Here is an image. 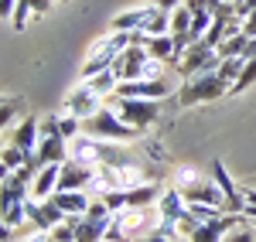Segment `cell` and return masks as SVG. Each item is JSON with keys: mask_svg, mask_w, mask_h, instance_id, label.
Returning a JSON list of instances; mask_svg holds the SVG:
<instances>
[{"mask_svg": "<svg viewBox=\"0 0 256 242\" xmlns=\"http://www.w3.org/2000/svg\"><path fill=\"white\" fill-rule=\"evenodd\" d=\"M160 208L158 205H130V208H120L110 219L106 229V242H140L147 236H154L160 229Z\"/></svg>", "mask_w": 256, "mask_h": 242, "instance_id": "6da1fadb", "label": "cell"}, {"mask_svg": "<svg viewBox=\"0 0 256 242\" xmlns=\"http://www.w3.org/2000/svg\"><path fill=\"white\" fill-rule=\"evenodd\" d=\"M130 44H137V34H134V31H113V34L99 38L96 44H92L86 65H82V79H92V75H99V72L113 68V61H116Z\"/></svg>", "mask_w": 256, "mask_h": 242, "instance_id": "7a4b0ae2", "label": "cell"}, {"mask_svg": "<svg viewBox=\"0 0 256 242\" xmlns=\"http://www.w3.org/2000/svg\"><path fill=\"white\" fill-rule=\"evenodd\" d=\"M164 65L168 61H158L144 44H130L116 61H113V72H116L120 82H137V79H160L164 75Z\"/></svg>", "mask_w": 256, "mask_h": 242, "instance_id": "3957f363", "label": "cell"}, {"mask_svg": "<svg viewBox=\"0 0 256 242\" xmlns=\"http://www.w3.org/2000/svg\"><path fill=\"white\" fill-rule=\"evenodd\" d=\"M82 133H89V137H96V140H113V143H130L137 140L144 130L137 126H130V123H123L116 116V109L113 106H102L96 116H89V120H82Z\"/></svg>", "mask_w": 256, "mask_h": 242, "instance_id": "277c9868", "label": "cell"}, {"mask_svg": "<svg viewBox=\"0 0 256 242\" xmlns=\"http://www.w3.org/2000/svg\"><path fill=\"white\" fill-rule=\"evenodd\" d=\"M229 92V82L222 79L218 72H202L195 79H184L181 82V89H178V106H198V102H212L218 96H226Z\"/></svg>", "mask_w": 256, "mask_h": 242, "instance_id": "5b68a950", "label": "cell"}, {"mask_svg": "<svg viewBox=\"0 0 256 242\" xmlns=\"http://www.w3.org/2000/svg\"><path fill=\"white\" fill-rule=\"evenodd\" d=\"M168 96H174V82H168L164 75L160 79H137V82H120L116 92H113V99H168Z\"/></svg>", "mask_w": 256, "mask_h": 242, "instance_id": "8992f818", "label": "cell"}, {"mask_svg": "<svg viewBox=\"0 0 256 242\" xmlns=\"http://www.w3.org/2000/svg\"><path fill=\"white\" fill-rule=\"evenodd\" d=\"M113 109H116V116L123 123L137 126V130L154 126L158 116H160V102H154V99H116V102H113Z\"/></svg>", "mask_w": 256, "mask_h": 242, "instance_id": "52a82bcc", "label": "cell"}, {"mask_svg": "<svg viewBox=\"0 0 256 242\" xmlns=\"http://www.w3.org/2000/svg\"><path fill=\"white\" fill-rule=\"evenodd\" d=\"M99 109H102V96H99L89 82H79V85L68 92V99H65V113H72V116H79V120L96 116Z\"/></svg>", "mask_w": 256, "mask_h": 242, "instance_id": "ba28073f", "label": "cell"}, {"mask_svg": "<svg viewBox=\"0 0 256 242\" xmlns=\"http://www.w3.org/2000/svg\"><path fill=\"white\" fill-rule=\"evenodd\" d=\"M242 219H246V215L222 212V215H218V219H212V222H202L195 232L188 236V239H192V242H226V236H229V232H232Z\"/></svg>", "mask_w": 256, "mask_h": 242, "instance_id": "9c48e42d", "label": "cell"}, {"mask_svg": "<svg viewBox=\"0 0 256 242\" xmlns=\"http://www.w3.org/2000/svg\"><path fill=\"white\" fill-rule=\"evenodd\" d=\"M208 174H212V178H216V184L222 188L226 212H236V215H242V212H246V191L232 184V178L226 174V164H222V161H212V164H208Z\"/></svg>", "mask_w": 256, "mask_h": 242, "instance_id": "30bf717a", "label": "cell"}, {"mask_svg": "<svg viewBox=\"0 0 256 242\" xmlns=\"http://www.w3.org/2000/svg\"><path fill=\"white\" fill-rule=\"evenodd\" d=\"M99 167L92 164H79V161H65L62 164V178H58V191H86L89 181L96 178Z\"/></svg>", "mask_w": 256, "mask_h": 242, "instance_id": "8fae6325", "label": "cell"}, {"mask_svg": "<svg viewBox=\"0 0 256 242\" xmlns=\"http://www.w3.org/2000/svg\"><path fill=\"white\" fill-rule=\"evenodd\" d=\"M28 219L38 225L41 232H52L58 222H65V212H62L55 198H44V202H34V198H28Z\"/></svg>", "mask_w": 256, "mask_h": 242, "instance_id": "7c38bea8", "label": "cell"}, {"mask_svg": "<svg viewBox=\"0 0 256 242\" xmlns=\"http://www.w3.org/2000/svg\"><path fill=\"white\" fill-rule=\"evenodd\" d=\"M10 143L20 147L24 154H38V143H41V120H38V116H24L20 126L14 130Z\"/></svg>", "mask_w": 256, "mask_h": 242, "instance_id": "4fadbf2b", "label": "cell"}, {"mask_svg": "<svg viewBox=\"0 0 256 242\" xmlns=\"http://www.w3.org/2000/svg\"><path fill=\"white\" fill-rule=\"evenodd\" d=\"M58 178H62V164H44L41 174L34 178V184H31V198H34V202L52 198V195L58 191Z\"/></svg>", "mask_w": 256, "mask_h": 242, "instance_id": "5bb4252c", "label": "cell"}, {"mask_svg": "<svg viewBox=\"0 0 256 242\" xmlns=\"http://www.w3.org/2000/svg\"><path fill=\"white\" fill-rule=\"evenodd\" d=\"M154 3L150 7H137V10H123V14H116V17L110 20V27L113 31H144L147 27V20L154 17Z\"/></svg>", "mask_w": 256, "mask_h": 242, "instance_id": "9a60e30c", "label": "cell"}, {"mask_svg": "<svg viewBox=\"0 0 256 242\" xmlns=\"http://www.w3.org/2000/svg\"><path fill=\"white\" fill-rule=\"evenodd\" d=\"M38 161L41 164H65L68 161V140L65 137H41Z\"/></svg>", "mask_w": 256, "mask_h": 242, "instance_id": "2e32d148", "label": "cell"}, {"mask_svg": "<svg viewBox=\"0 0 256 242\" xmlns=\"http://www.w3.org/2000/svg\"><path fill=\"white\" fill-rule=\"evenodd\" d=\"M52 198H55V205H58L65 215H86L89 205H92V198L86 191H55Z\"/></svg>", "mask_w": 256, "mask_h": 242, "instance_id": "e0dca14e", "label": "cell"}, {"mask_svg": "<svg viewBox=\"0 0 256 242\" xmlns=\"http://www.w3.org/2000/svg\"><path fill=\"white\" fill-rule=\"evenodd\" d=\"M144 48H147V51H150L158 61H168V65H174V58H178L174 34H154V38L144 41Z\"/></svg>", "mask_w": 256, "mask_h": 242, "instance_id": "ac0fdd59", "label": "cell"}, {"mask_svg": "<svg viewBox=\"0 0 256 242\" xmlns=\"http://www.w3.org/2000/svg\"><path fill=\"white\" fill-rule=\"evenodd\" d=\"M48 7H52V0H18V7H14V31H24L28 27V17L34 14H48Z\"/></svg>", "mask_w": 256, "mask_h": 242, "instance_id": "d6986e66", "label": "cell"}, {"mask_svg": "<svg viewBox=\"0 0 256 242\" xmlns=\"http://www.w3.org/2000/svg\"><path fill=\"white\" fill-rule=\"evenodd\" d=\"M106 229H110V219H86L82 215L79 229H76V242H106Z\"/></svg>", "mask_w": 256, "mask_h": 242, "instance_id": "ffe728a7", "label": "cell"}, {"mask_svg": "<svg viewBox=\"0 0 256 242\" xmlns=\"http://www.w3.org/2000/svg\"><path fill=\"white\" fill-rule=\"evenodd\" d=\"M28 157H31V154H24L20 147H14V143H7V147H4V154H0V178H7V174H14V171H20V167L28 164Z\"/></svg>", "mask_w": 256, "mask_h": 242, "instance_id": "44dd1931", "label": "cell"}, {"mask_svg": "<svg viewBox=\"0 0 256 242\" xmlns=\"http://www.w3.org/2000/svg\"><path fill=\"white\" fill-rule=\"evenodd\" d=\"M82 82H89L99 96H113V92H116V85H120V79H116V72H113V68H106V72H99V75H92V79H82Z\"/></svg>", "mask_w": 256, "mask_h": 242, "instance_id": "7402d4cb", "label": "cell"}, {"mask_svg": "<svg viewBox=\"0 0 256 242\" xmlns=\"http://www.w3.org/2000/svg\"><path fill=\"white\" fill-rule=\"evenodd\" d=\"M188 31H192V10H188V3H181L178 10H171V34L188 38Z\"/></svg>", "mask_w": 256, "mask_h": 242, "instance_id": "603a6c76", "label": "cell"}, {"mask_svg": "<svg viewBox=\"0 0 256 242\" xmlns=\"http://www.w3.org/2000/svg\"><path fill=\"white\" fill-rule=\"evenodd\" d=\"M242 68H246V58L242 55H236V58H222V65H218V75L229 82V89L236 85V79L242 75Z\"/></svg>", "mask_w": 256, "mask_h": 242, "instance_id": "cb8c5ba5", "label": "cell"}, {"mask_svg": "<svg viewBox=\"0 0 256 242\" xmlns=\"http://www.w3.org/2000/svg\"><path fill=\"white\" fill-rule=\"evenodd\" d=\"M246 44H250V38H246L242 31H239V34H229V38L218 44V55H222V58H236V55L246 51Z\"/></svg>", "mask_w": 256, "mask_h": 242, "instance_id": "d4e9b609", "label": "cell"}, {"mask_svg": "<svg viewBox=\"0 0 256 242\" xmlns=\"http://www.w3.org/2000/svg\"><path fill=\"white\" fill-rule=\"evenodd\" d=\"M24 222H31V219H28V202H14V205L4 208V225H7V229H18V225H24Z\"/></svg>", "mask_w": 256, "mask_h": 242, "instance_id": "484cf974", "label": "cell"}, {"mask_svg": "<svg viewBox=\"0 0 256 242\" xmlns=\"http://www.w3.org/2000/svg\"><path fill=\"white\" fill-rule=\"evenodd\" d=\"M226 242H256V229H253V225H246V219H242V222L226 236Z\"/></svg>", "mask_w": 256, "mask_h": 242, "instance_id": "4316f807", "label": "cell"}, {"mask_svg": "<svg viewBox=\"0 0 256 242\" xmlns=\"http://www.w3.org/2000/svg\"><path fill=\"white\" fill-rule=\"evenodd\" d=\"M253 82H256V58H253V61H246V68H242V75L236 79L232 92H242V89H250Z\"/></svg>", "mask_w": 256, "mask_h": 242, "instance_id": "83f0119b", "label": "cell"}, {"mask_svg": "<svg viewBox=\"0 0 256 242\" xmlns=\"http://www.w3.org/2000/svg\"><path fill=\"white\" fill-rule=\"evenodd\" d=\"M41 137H58V116H44L41 120Z\"/></svg>", "mask_w": 256, "mask_h": 242, "instance_id": "f1b7e54d", "label": "cell"}, {"mask_svg": "<svg viewBox=\"0 0 256 242\" xmlns=\"http://www.w3.org/2000/svg\"><path fill=\"white\" fill-rule=\"evenodd\" d=\"M236 7H239V17L246 20V17L256 10V0H236Z\"/></svg>", "mask_w": 256, "mask_h": 242, "instance_id": "f546056e", "label": "cell"}, {"mask_svg": "<svg viewBox=\"0 0 256 242\" xmlns=\"http://www.w3.org/2000/svg\"><path fill=\"white\" fill-rule=\"evenodd\" d=\"M242 34H246V38H256V10L242 20Z\"/></svg>", "mask_w": 256, "mask_h": 242, "instance_id": "4dcf8cb0", "label": "cell"}, {"mask_svg": "<svg viewBox=\"0 0 256 242\" xmlns=\"http://www.w3.org/2000/svg\"><path fill=\"white\" fill-rule=\"evenodd\" d=\"M14 7H18V0H0V14L4 17H14Z\"/></svg>", "mask_w": 256, "mask_h": 242, "instance_id": "1f68e13d", "label": "cell"}, {"mask_svg": "<svg viewBox=\"0 0 256 242\" xmlns=\"http://www.w3.org/2000/svg\"><path fill=\"white\" fill-rule=\"evenodd\" d=\"M140 242H178V239H174V236H164V232L158 229L154 236H147V239H140Z\"/></svg>", "mask_w": 256, "mask_h": 242, "instance_id": "d6a6232c", "label": "cell"}, {"mask_svg": "<svg viewBox=\"0 0 256 242\" xmlns=\"http://www.w3.org/2000/svg\"><path fill=\"white\" fill-rule=\"evenodd\" d=\"M10 116H14V106H10V102H4V113H0V123H4V126H10Z\"/></svg>", "mask_w": 256, "mask_h": 242, "instance_id": "836d02e7", "label": "cell"}, {"mask_svg": "<svg viewBox=\"0 0 256 242\" xmlns=\"http://www.w3.org/2000/svg\"><path fill=\"white\" fill-rule=\"evenodd\" d=\"M242 58H246V61H253V58H256V38H250L246 51H242Z\"/></svg>", "mask_w": 256, "mask_h": 242, "instance_id": "e575fe53", "label": "cell"}, {"mask_svg": "<svg viewBox=\"0 0 256 242\" xmlns=\"http://www.w3.org/2000/svg\"><path fill=\"white\" fill-rule=\"evenodd\" d=\"M28 242H48V232H41V229H38V232H34V236H31Z\"/></svg>", "mask_w": 256, "mask_h": 242, "instance_id": "d590c367", "label": "cell"}]
</instances>
